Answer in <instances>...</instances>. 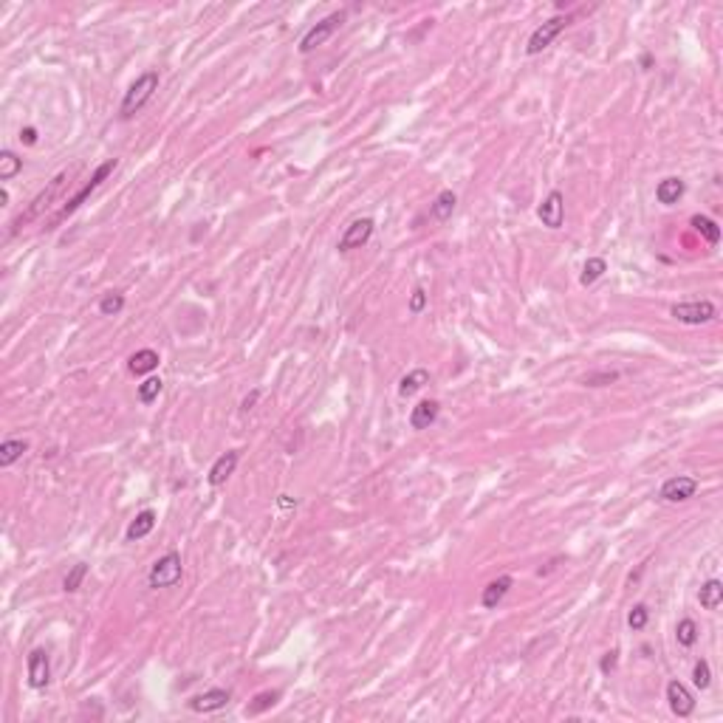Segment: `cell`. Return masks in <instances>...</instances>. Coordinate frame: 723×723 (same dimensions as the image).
<instances>
[{
  "mask_svg": "<svg viewBox=\"0 0 723 723\" xmlns=\"http://www.w3.org/2000/svg\"><path fill=\"white\" fill-rule=\"evenodd\" d=\"M455 204H458V198H455V193L452 190H444L435 201H433V207H430V215L435 218V221H447L452 212H455Z\"/></svg>",
  "mask_w": 723,
  "mask_h": 723,
  "instance_id": "cell-22",
  "label": "cell"
},
{
  "mask_svg": "<svg viewBox=\"0 0 723 723\" xmlns=\"http://www.w3.org/2000/svg\"><path fill=\"white\" fill-rule=\"evenodd\" d=\"M181 574H184V568H181V557L175 551H169L161 560H155V565L150 568L147 582H150V588H172V585L181 582Z\"/></svg>",
  "mask_w": 723,
  "mask_h": 723,
  "instance_id": "cell-3",
  "label": "cell"
},
{
  "mask_svg": "<svg viewBox=\"0 0 723 723\" xmlns=\"http://www.w3.org/2000/svg\"><path fill=\"white\" fill-rule=\"evenodd\" d=\"M695 492H698V480L689 478V475H678V478L664 480V486H661V500H667V503H684V500H689Z\"/></svg>",
  "mask_w": 723,
  "mask_h": 723,
  "instance_id": "cell-8",
  "label": "cell"
},
{
  "mask_svg": "<svg viewBox=\"0 0 723 723\" xmlns=\"http://www.w3.org/2000/svg\"><path fill=\"white\" fill-rule=\"evenodd\" d=\"M49 678H51L49 653L46 650H32V655H29V684L34 689H43V686H49Z\"/></svg>",
  "mask_w": 723,
  "mask_h": 723,
  "instance_id": "cell-12",
  "label": "cell"
},
{
  "mask_svg": "<svg viewBox=\"0 0 723 723\" xmlns=\"http://www.w3.org/2000/svg\"><path fill=\"white\" fill-rule=\"evenodd\" d=\"M85 574H88V565H85V563L74 565V568L68 571L65 582H63V591H65V594H77V591H79V585H82V580H85Z\"/></svg>",
  "mask_w": 723,
  "mask_h": 723,
  "instance_id": "cell-31",
  "label": "cell"
},
{
  "mask_svg": "<svg viewBox=\"0 0 723 723\" xmlns=\"http://www.w3.org/2000/svg\"><path fill=\"white\" fill-rule=\"evenodd\" d=\"M20 141L29 144V147L37 144V130H34V127H23V130H20Z\"/></svg>",
  "mask_w": 723,
  "mask_h": 723,
  "instance_id": "cell-37",
  "label": "cell"
},
{
  "mask_svg": "<svg viewBox=\"0 0 723 723\" xmlns=\"http://www.w3.org/2000/svg\"><path fill=\"white\" fill-rule=\"evenodd\" d=\"M684 181L681 178H664L661 184L655 187V198H658V204H664V207H672V204H678V198L684 196Z\"/></svg>",
  "mask_w": 723,
  "mask_h": 723,
  "instance_id": "cell-18",
  "label": "cell"
},
{
  "mask_svg": "<svg viewBox=\"0 0 723 723\" xmlns=\"http://www.w3.org/2000/svg\"><path fill=\"white\" fill-rule=\"evenodd\" d=\"M616 655H619L616 650L605 653V655H602V661H599V670H602V672H613V670H616V661H619Z\"/></svg>",
  "mask_w": 723,
  "mask_h": 723,
  "instance_id": "cell-35",
  "label": "cell"
},
{
  "mask_svg": "<svg viewBox=\"0 0 723 723\" xmlns=\"http://www.w3.org/2000/svg\"><path fill=\"white\" fill-rule=\"evenodd\" d=\"M277 698H280V692H277V689H266V692L255 695V703H249V706H246V715H260V712H266L269 706H274V703H277Z\"/></svg>",
  "mask_w": 723,
  "mask_h": 723,
  "instance_id": "cell-28",
  "label": "cell"
},
{
  "mask_svg": "<svg viewBox=\"0 0 723 723\" xmlns=\"http://www.w3.org/2000/svg\"><path fill=\"white\" fill-rule=\"evenodd\" d=\"M153 528H155V511L144 508V511H139L136 520L127 525V539H141V537H147Z\"/></svg>",
  "mask_w": 723,
  "mask_h": 723,
  "instance_id": "cell-20",
  "label": "cell"
},
{
  "mask_svg": "<svg viewBox=\"0 0 723 723\" xmlns=\"http://www.w3.org/2000/svg\"><path fill=\"white\" fill-rule=\"evenodd\" d=\"M345 23V12H333V15H328L325 20H319L314 29H308V34L300 40V51L302 54H308V51H314L316 46H322L339 26Z\"/></svg>",
  "mask_w": 723,
  "mask_h": 723,
  "instance_id": "cell-7",
  "label": "cell"
},
{
  "mask_svg": "<svg viewBox=\"0 0 723 723\" xmlns=\"http://www.w3.org/2000/svg\"><path fill=\"white\" fill-rule=\"evenodd\" d=\"M229 698H232L229 689H210L204 695L190 698V709L193 712H218V709H224L229 703Z\"/></svg>",
  "mask_w": 723,
  "mask_h": 723,
  "instance_id": "cell-13",
  "label": "cell"
},
{
  "mask_svg": "<svg viewBox=\"0 0 723 723\" xmlns=\"http://www.w3.org/2000/svg\"><path fill=\"white\" fill-rule=\"evenodd\" d=\"M371 235H373V221H371V218L353 221V224L345 229V235L339 238V252H350V249L365 246V243L371 241Z\"/></svg>",
  "mask_w": 723,
  "mask_h": 723,
  "instance_id": "cell-9",
  "label": "cell"
},
{
  "mask_svg": "<svg viewBox=\"0 0 723 723\" xmlns=\"http://www.w3.org/2000/svg\"><path fill=\"white\" fill-rule=\"evenodd\" d=\"M537 215H539V221H542V226H549V229H560L563 226V218H565V204H563V193L560 190H554L546 201L539 204V210H537Z\"/></svg>",
  "mask_w": 723,
  "mask_h": 723,
  "instance_id": "cell-10",
  "label": "cell"
},
{
  "mask_svg": "<svg viewBox=\"0 0 723 723\" xmlns=\"http://www.w3.org/2000/svg\"><path fill=\"white\" fill-rule=\"evenodd\" d=\"M161 379H155V376H150V379H144L141 385H139V402L141 404H153L155 399H158V393H161Z\"/></svg>",
  "mask_w": 723,
  "mask_h": 723,
  "instance_id": "cell-30",
  "label": "cell"
},
{
  "mask_svg": "<svg viewBox=\"0 0 723 723\" xmlns=\"http://www.w3.org/2000/svg\"><path fill=\"white\" fill-rule=\"evenodd\" d=\"M116 164H119L116 158H108L105 164H99V167H96V172L91 175V181H88V184H85V187H82V190H79L74 198H68V204L63 207L60 218H68L71 212H77V210H79V207H82V204H85V201H88V198H91V196H94V193L102 187V181H105V178H108V175L116 169Z\"/></svg>",
  "mask_w": 723,
  "mask_h": 723,
  "instance_id": "cell-4",
  "label": "cell"
},
{
  "mask_svg": "<svg viewBox=\"0 0 723 723\" xmlns=\"http://www.w3.org/2000/svg\"><path fill=\"white\" fill-rule=\"evenodd\" d=\"M568 26V18H551V20H546L542 26H537L534 29V34L528 37V46H525V54L528 57H537L539 51H546L560 34H563V29Z\"/></svg>",
  "mask_w": 723,
  "mask_h": 723,
  "instance_id": "cell-5",
  "label": "cell"
},
{
  "mask_svg": "<svg viewBox=\"0 0 723 723\" xmlns=\"http://www.w3.org/2000/svg\"><path fill=\"white\" fill-rule=\"evenodd\" d=\"M238 458H241V455H238V449L224 452V455L212 463V469H210V478H207V480H210L212 486L226 483V480H229V475H232V472H235V466H238Z\"/></svg>",
  "mask_w": 723,
  "mask_h": 723,
  "instance_id": "cell-14",
  "label": "cell"
},
{
  "mask_svg": "<svg viewBox=\"0 0 723 723\" xmlns=\"http://www.w3.org/2000/svg\"><path fill=\"white\" fill-rule=\"evenodd\" d=\"M158 368V353L153 350V347H141V350H136L130 359H127V371L133 373V376H144V373H150V371H155Z\"/></svg>",
  "mask_w": 723,
  "mask_h": 723,
  "instance_id": "cell-16",
  "label": "cell"
},
{
  "mask_svg": "<svg viewBox=\"0 0 723 723\" xmlns=\"http://www.w3.org/2000/svg\"><path fill=\"white\" fill-rule=\"evenodd\" d=\"M689 224H692V229H695V232H700V235L706 238V243H712V246H715V243L720 241V226H717L712 218H706V215H692V221H689Z\"/></svg>",
  "mask_w": 723,
  "mask_h": 723,
  "instance_id": "cell-24",
  "label": "cell"
},
{
  "mask_svg": "<svg viewBox=\"0 0 723 723\" xmlns=\"http://www.w3.org/2000/svg\"><path fill=\"white\" fill-rule=\"evenodd\" d=\"M23 169V158H18L12 150L0 153V181H12Z\"/></svg>",
  "mask_w": 723,
  "mask_h": 723,
  "instance_id": "cell-26",
  "label": "cell"
},
{
  "mask_svg": "<svg viewBox=\"0 0 723 723\" xmlns=\"http://www.w3.org/2000/svg\"><path fill=\"white\" fill-rule=\"evenodd\" d=\"M0 204H4V207L9 204V193H6V190H0Z\"/></svg>",
  "mask_w": 723,
  "mask_h": 723,
  "instance_id": "cell-39",
  "label": "cell"
},
{
  "mask_svg": "<svg viewBox=\"0 0 723 723\" xmlns=\"http://www.w3.org/2000/svg\"><path fill=\"white\" fill-rule=\"evenodd\" d=\"M424 305H427V294H424V288H416L413 297H410V311H413V314H421Z\"/></svg>",
  "mask_w": 723,
  "mask_h": 723,
  "instance_id": "cell-34",
  "label": "cell"
},
{
  "mask_svg": "<svg viewBox=\"0 0 723 723\" xmlns=\"http://www.w3.org/2000/svg\"><path fill=\"white\" fill-rule=\"evenodd\" d=\"M29 449V444L23 438H9L0 444V466H12L18 458H23V452Z\"/></svg>",
  "mask_w": 723,
  "mask_h": 723,
  "instance_id": "cell-21",
  "label": "cell"
},
{
  "mask_svg": "<svg viewBox=\"0 0 723 723\" xmlns=\"http://www.w3.org/2000/svg\"><path fill=\"white\" fill-rule=\"evenodd\" d=\"M616 379V373H605V376H588L585 379V385H594L596 388V382H613Z\"/></svg>",
  "mask_w": 723,
  "mask_h": 723,
  "instance_id": "cell-38",
  "label": "cell"
},
{
  "mask_svg": "<svg viewBox=\"0 0 723 723\" xmlns=\"http://www.w3.org/2000/svg\"><path fill=\"white\" fill-rule=\"evenodd\" d=\"M155 91H158V74H155V71L141 74V77L127 88V94H124V99H122V116L130 119L136 110L144 108V102H147Z\"/></svg>",
  "mask_w": 723,
  "mask_h": 723,
  "instance_id": "cell-2",
  "label": "cell"
},
{
  "mask_svg": "<svg viewBox=\"0 0 723 723\" xmlns=\"http://www.w3.org/2000/svg\"><path fill=\"white\" fill-rule=\"evenodd\" d=\"M675 639L681 647H692L698 641V625L692 619H681L678 627H675Z\"/></svg>",
  "mask_w": 723,
  "mask_h": 723,
  "instance_id": "cell-27",
  "label": "cell"
},
{
  "mask_svg": "<svg viewBox=\"0 0 723 723\" xmlns=\"http://www.w3.org/2000/svg\"><path fill=\"white\" fill-rule=\"evenodd\" d=\"M667 700H670V709L678 715V717H689L695 712V700L689 695V689L681 684V681H670L667 684Z\"/></svg>",
  "mask_w": 723,
  "mask_h": 723,
  "instance_id": "cell-11",
  "label": "cell"
},
{
  "mask_svg": "<svg viewBox=\"0 0 723 723\" xmlns=\"http://www.w3.org/2000/svg\"><path fill=\"white\" fill-rule=\"evenodd\" d=\"M438 410H441V404L438 402H418L413 410H410V427L413 430H427L430 424H435V418H438Z\"/></svg>",
  "mask_w": 723,
  "mask_h": 723,
  "instance_id": "cell-15",
  "label": "cell"
},
{
  "mask_svg": "<svg viewBox=\"0 0 723 723\" xmlns=\"http://www.w3.org/2000/svg\"><path fill=\"white\" fill-rule=\"evenodd\" d=\"M430 385V373L424 371V368H416V371H410L402 382H399V393L407 399V396H416L421 388H427Z\"/></svg>",
  "mask_w": 723,
  "mask_h": 723,
  "instance_id": "cell-19",
  "label": "cell"
},
{
  "mask_svg": "<svg viewBox=\"0 0 723 723\" xmlns=\"http://www.w3.org/2000/svg\"><path fill=\"white\" fill-rule=\"evenodd\" d=\"M122 308H124V297H122L119 291H108V294L102 297V302H99V314H102V316H116Z\"/></svg>",
  "mask_w": 723,
  "mask_h": 723,
  "instance_id": "cell-29",
  "label": "cell"
},
{
  "mask_svg": "<svg viewBox=\"0 0 723 723\" xmlns=\"http://www.w3.org/2000/svg\"><path fill=\"white\" fill-rule=\"evenodd\" d=\"M508 588H511V577H497L494 582H489L486 588H483V596H480V605L486 608V610H492V608H497L503 599H506V594H508Z\"/></svg>",
  "mask_w": 723,
  "mask_h": 723,
  "instance_id": "cell-17",
  "label": "cell"
},
{
  "mask_svg": "<svg viewBox=\"0 0 723 723\" xmlns=\"http://www.w3.org/2000/svg\"><path fill=\"white\" fill-rule=\"evenodd\" d=\"M647 619H650L647 605H636V608L630 610V616H627V625H630V630H644V627H647Z\"/></svg>",
  "mask_w": 723,
  "mask_h": 723,
  "instance_id": "cell-33",
  "label": "cell"
},
{
  "mask_svg": "<svg viewBox=\"0 0 723 723\" xmlns=\"http://www.w3.org/2000/svg\"><path fill=\"white\" fill-rule=\"evenodd\" d=\"M692 684H695L698 689H709V684H712V670H709V661H706V658H700V661L695 664V670H692Z\"/></svg>",
  "mask_w": 723,
  "mask_h": 723,
  "instance_id": "cell-32",
  "label": "cell"
},
{
  "mask_svg": "<svg viewBox=\"0 0 723 723\" xmlns=\"http://www.w3.org/2000/svg\"><path fill=\"white\" fill-rule=\"evenodd\" d=\"M670 314L684 325H703L717 316V308L709 300H698V302H675Z\"/></svg>",
  "mask_w": 723,
  "mask_h": 723,
  "instance_id": "cell-6",
  "label": "cell"
},
{
  "mask_svg": "<svg viewBox=\"0 0 723 723\" xmlns=\"http://www.w3.org/2000/svg\"><path fill=\"white\" fill-rule=\"evenodd\" d=\"M65 184H68V172H60V175H54L51 181H49V187L29 204V210L26 212H20L18 218H15V224H12V235L20 229V226H26V224H32V221H37L46 210H51V204H54V198L65 190Z\"/></svg>",
  "mask_w": 723,
  "mask_h": 723,
  "instance_id": "cell-1",
  "label": "cell"
},
{
  "mask_svg": "<svg viewBox=\"0 0 723 723\" xmlns=\"http://www.w3.org/2000/svg\"><path fill=\"white\" fill-rule=\"evenodd\" d=\"M605 271H608L605 257H588V260H585V266H582V277H580V283H582V286H594Z\"/></svg>",
  "mask_w": 723,
  "mask_h": 723,
  "instance_id": "cell-25",
  "label": "cell"
},
{
  "mask_svg": "<svg viewBox=\"0 0 723 723\" xmlns=\"http://www.w3.org/2000/svg\"><path fill=\"white\" fill-rule=\"evenodd\" d=\"M260 396H263V393H260V390H252V393H249V396H246V399H243V402H241V410H243V413H249V410H255V404H257V402H260Z\"/></svg>",
  "mask_w": 723,
  "mask_h": 723,
  "instance_id": "cell-36",
  "label": "cell"
},
{
  "mask_svg": "<svg viewBox=\"0 0 723 723\" xmlns=\"http://www.w3.org/2000/svg\"><path fill=\"white\" fill-rule=\"evenodd\" d=\"M698 599H700V605H703L706 610H717L720 602H723V585H720L717 580H709V582L700 588Z\"/></svg>",
  "mask_w": 723,
  "mask_h": 723,
  "instance_id": "cell-23",
  "label": "cell"
}]
</instances>
